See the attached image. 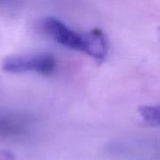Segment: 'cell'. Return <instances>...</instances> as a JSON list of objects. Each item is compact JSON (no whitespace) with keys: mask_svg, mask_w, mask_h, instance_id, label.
Returning <instances> with one entry per match:
<instances>
[{"mask_svg":"<svg viewBox=\"0 0 160 160\" xmlns=\"http://www.w3.org/2000/svg\"><path fill=\"white\" fill-rule=\"evenodd\" d=\"M2 68L8 73L36 72L50 76L56 69V59L52 54L42 52L16 54L6 58Z\"/></svg>","mask_w":160,"mask_h":160,"instance_id":"obj_1","label":"cell"},{"mask_svg":"<svg viewBox=\"0 0 160 160\" xmlns=\"http://www.w3.org/2000/svg\"><path fill=\"white\" fill-rule=\"evenodd\" d=\"M43 31L56 43L68 49L82 52L85 51V34H80L65 22L54 17H46L41 22Z\"/></svg>","mask_w":160,"mask_h":160,"instance_id":"obj_2","label":"cell"},{"mask_svg":"<svg viewBox=\"0 0 160 160\" xmlns=\"http://www.w3.org/2000/svg\"><path fill=\"white\" fill-rule=\"evenodd\" d=\"M99 64L106 59L108 53V42L101 29H92L85 34V52Z\"/></svg>","mask_w":160,"mask_h":160,"instance_id":"obj_3","label":"cell"},{"mask_svg":"<svg viewBox=\"0 0 160 160\" xmlns=\"http://www.w3.org/2000/svg\"><path fill=\"white\" fill-rule=\"evenodd\" d=\"M139 112L143 121L151 127L159 126V107L158 106H142Z\"/></svg>","mask_w":160,"mask_h":160,"instance_id":"obj_4","label":"cell"},{"mask_svg":"<svg viewBox=\"0 0 160 160\" xmlns=\"http://www.w3.org/2000/svg\"><path fill=\"white\" fill-rule=\"evenodd\" d=\"M0 160H15V157L12 152L6 149H0Z\"/></svg>","mask_w":160,"mask_h":160,"instance_id":"obj_5","label":"cell"},{"mask_svg":"<svg viewBox=\"0 0 160 160\" xmlns=\"http://www.w3.org/2000/svg\"><path fill=\"white\" fill-rule=\"evenodd\" d=\"M20 0H0V5L2 6H13L17 5Z\"/></svg>","mask_w":160,"mask_h":160,"instance_id":"obj_6","label":"cell"}]
</instances>
